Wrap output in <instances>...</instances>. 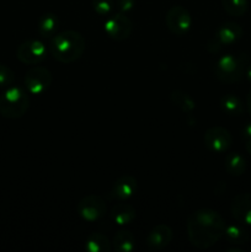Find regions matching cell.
<instances>
[{
  "label": "cell",
  "instance_id": "obj_22",
  "mask_svg": "<svg viewBox=\"0 0 251 252\" xmlns=\"http://www.w3.org/2000/svg\"><path fill=\"white\" fill-rule=\"evenodd\" d=\"M170 100L176 107H179L182 112L191 113L196 108V101L187 93L182 90H174L170 95Z\"/></svg>",
  "mask_w": 251,
  "mask_h": 252
},
{
  "label": "cell",
  "instance_id": "obj_12",
  "mask_svg": "<svg viewBox=\"0 0 251 252\" xmlns=\"http://www.w3.org/2000/svg\"><path fill=\"white\" fill-rule=\"evenodd\" d=\"M174 238L172 229L166 224H159L149 231L147 236V246L153 251H159L166 248Z\"/></svg>",
  "mask_w": 251,
  "mask_h": 252
},
{
  "label": "cell",
  "instance_id": "obj_5",
  "mask_svg": "<svg viewBox=\"0 0 251 252\" xmlns=\"http://www.w3.org/2000/svg\"><path fill=\"white\" fill-rule=\"evenodd\" d=\"M103 30L108 38L116 42H122L129 38L133 31V24L127 15L117 11L108 15L103 24Z\"/></svg>",
  "mask_w": 251,
  "mask_h": 252
},
{
  "label": "cell",
  "instance_id": "obj_23",
  "mask_svg": "<svg viewBox=\"0 0 251 252\" xmlns=\"http://www.w3.org/2000/svg\"><path fill=\"white\" fill-rule=\"evenodd\" d=\"M223 9L230 16L240 17L246 14L249 9L248 0H221Z\"/></svg>",
  "mask_w": 251,
  "mask_h": 252
},
{
  "label": "cell",
  "instance_id": "obj_2",
  "mask_svg": "<svg viewBox=\"0 0 251 252\" xmlns=\"http://www.w3.org/2000/svg\"><path fill=\"white\" fill-rule=\"evenodd\" d=\"M86 48V41L80 32L63 31L52 37L49 51L56 61L70 64L80 59Z\"/></svg>",
  "mask_w": 251,
  "mask_h": 252
},
{
  "label": "cell",
  "instance_id": "obj_17",
  "mask_svg": "<svg viewBox=\"0 0 251 252\" xmlns=\"http://www.w3.org/2000/svg\"><path fill=\"white\" fill-rule=\"evenodd\" d=\"M135 236L129 230H120L113 238V249L117 252H132L135 249Z\"/></svg>",
  "mask_w": 251,
  "mask_h": 252
},
{
  "label": "cell",
  "instance_id": "obj_7",
  "mask_svg": "<svg viewBox=\"0 0 251 252\" xmlns=\"http://www.w3.org/2000/svg\"><path fill=\"white\" fill-rule=\"evenodd\" d=\"M53 81V75L44 66H33L25 74V89L31 95H42L46 93Z\"/></svg>",
  "mask_w": 251,
  "mask_h": 252
},
{
  "label": "cell",
  "instance_id": "obj_26",
  "mask_svg": "<svg viewBox=\"0 0 251 252\" xmlns=\"http://www.w3.org/2000/svg\"><path fill=\"white\" fill-rule=\"evenodd\" d=\"M115 7L118 12L127 15L135 7V0H115Z\"/></svg>",
  "mask_w": 251,
  "mask_h": 252
},
{
  "label": "cell",
  "instance_id": "obj_25",
  "mask_svg": "<svg viewBox=\"0 0 251 252\" xmlns=\"http://www.w3.org/2000/svg\"><path fill=\"white\" fill-rule=\"evenodd\" d=\"M15 80V74L9 66L0 64V88H9Z\"/></svg>",
  "mask_w": 251,
  "mask_h": 252
},
{
  "label": "cell",
  "instance_id": "obj_1",
  "mask_svg": "<svg viewBox=\"0 0 251 252\" xmlns=\"http://www.w3.org/2000/svg\"><path fill=\"white\" fill-rule=\"evenodd\" d=\"M225 220L218 212L209 208L194 211L187 219V235L194 248L207 250L224 236Z\"/></svg>",
  "mask_w": 251,
  "mask_h": 252
},
{
  "label": "cell",
  "instance_id": "obj_19",
  "mask_svg": "<svg viewBox=\"0 0 251 252\" xmlns=\"http://www.w3.org/2000/svg\"><path fill=\"white\" fill-rule=\"evenodd\" d=\"M220 107L228 116H240L244 112V103L235 94H225L220 97Z\"/></svg>",
  "mask_w": 251,
  "mask_h": 252
},
{
  "label": "cell",
  "instance_id": "obj_6",
  "mask_svg": "<svg viewBox=\"0 0 251 252\" xmlns=\"http://www.w3.org/2000/svg\"><path fill=\"white\" fill-rule=\"evenodd\" d=\"M166 26L172 34L177 37H184L191 31L192 16L186 7L181 5L171 6L165 16Z\"/></svg>",
  "mask_w": 251,
  "mask_h": 252
},
{
  "label": "cell",
  "instance_id": "obj_11",
  "mask_svg": "<svg viewBox=\"0 0 251 252\" xmlns=\"http://www.w3.org/2000/svg\"><path fill=\"white\" fill-rule=\"evenodd\" d=\"M243 29L236 22L229 21L221 24L217 29L214 38L212 39V42L216 44V52L219 51L223 46H231V44L236 43L243 37Z\"/></svg>",
  "mask_w": 251,
  "mask_h": 252
},
{
  "label": "cell",
  "instance_id": "obj_18",
  "mask_svg": "<svg viewBox=\"0 0 251 252\" xmlns=\"http://www.w3.org/2000/svg\"><path fill=\"white\" fill-rule=\"evenodd\" d=\"M85 250L88 252H110L111 243L105 234L93 233L86 239Z\"/></svg>",
  "mask_w": 251,
  "mask_h": 252
},
{
  "label": "cell",
  "instance_id": "obj_14",
  "mask_svg": "<svg viewBox=\"0 0 251 252\" xmlns=\"http://www.w3.org/2000/svg\"><path fill=\"white\" fill-rule=\"evenodd\" d=\"M137 192V179L133 175H122L113 184L111 196L118 201H127Z\"/></svg>",
  "mask_w": 251,
  "mask_h": 252
},
{
  "label": "cell",
  "instance_id": "obj_21",
  "mask_svg": "<svg viewBox=\"0 0 251 252\" xmlns=\"http://www.w3.org/2000/svg\"><path fill=\"white\" fill-rule=\"evenodd\" d=\"M224 236L229 243L234 244V245H241V244L248 243L250 239V234L239 224H230V225L225 226L224 230Z\"/></svg>",
  "mask_w": 251,
  "mask_h": 252
},
{
  "label": "cell",
  "instance_id": "obj_8",
  "mask_svg": "<svg viewBox=\"0 0 251 252\" xmlns=\"http://www.w3.org/2000/svg\"><path fill=\"white\" fill-rule=\"evenodd\" d=\"M78 214L81 219L89 223L97 221L102 218L107 212V206L102 197L96 196V194H89L80 199L76 207Z\"/></svg>",
  "mask_w": 251,
  "mask_h": 252
},
{
  "label": "cell",
  "instance_id": "obj_10",
  "mask_svg": "<svg viewBox=\"0 0 251 252\" xmlns=\"http://www.w3.org/2000/svg\"><path fill=\"white\" fill-rule=\"evenodd\" d=\"M203 142L207 149L217 153V154H221V153H225L231 147L233 135L226 128L216 126V127H211L209 129L206 130Z\"/></svg>",
  "mask_w": 251,
  "mask_h": 252
},
{
  "label": "cell",
  "instance_id": "obj_30",
  "mask_svg": "<svg viewBox=\"0 0 251 252\" xmlns=\"http://www.w3.org/2000/svg\"><path fill=\"white\" fill-rule=\"evenodd\" d=\"M245 150L251 155V139L245 140Z\"/></svg>",
  "mask_w": 251,
  "mask_h": 252
},
{
  "label": "cell",
  "instance_id": "obj_29",
  "mask_svg": "<svg viewBox=\"0 0 251 252\" xmlns=\"http://www.w3.org/2000/svg\"><path fill=\"white\" fill-rule=\"evenodd\" d=\"M245 78L246 80L249 81V83L251 84V63L248 64V66H246V70H245Z\"/></svg>",
  "mask_w": 251,
  "mask_h": 252
},
{
  "label": "cell",
  "instance_id": "obj_16",
  "mask_svg": "<svg viewBox=\"0 0 251 252\" xmlns=\"http://www.w3.org/2000/svg\"><path fill=\"white\" fill-rule=\"evenodd\" d=\"M59 27L58 16L53 12H46L39 17L38 21V33L43 38L51 39L57 34Z\"/></svg>",
  "mask_w": 251,
  "mask_h": 252
},
{
  "label": "cell",
  "instance_id": "obj_28",
  "mask_svg": "<svg viewBox=\"0 0 251 252\" xmlns=\"http://www.w3.org/2000/svg\"><path fill=\"white\" fill-rule=\"evenodd\" d=\"M246 110H248L249 115L251 116V90L248 93V96H246Z\"/></svg>",
  "mask_w": 251,
  "mask_h": 252
},
{
  "label": "cell",
  "instance_id": "obj_24",
  "mask_svg": "<svg viewBox=\"0 0 251 252\" xmlns=\"http://www.w3.org/2000/svg\"><path fill=\"white\" fill-rule=\"evenodd\" d=\"M94 11L100 16H108L115 9V0H91Z\"/></svg>",
  "mask_w": 251,
  "mask_h": 252
},
{
  "label": "cell",
  "instance_id": "obj_20",
  "mask_svg": "<svg viewBox=\"0 0 251 252\" xmlns=\"http://www.w3.org/2000/svg\"><path fill=\"white\" fill-rule=\"evenodd\" d=\"M225 170L231 176H241L246 171V160L239 153H229L225 157Z\"/></svg>",
  "mask_w": 251,
  "mask_h": 252
},
{
  "label": "cell",
  "instance_id": "obj_9",
  "mask_svg": "<svg viewBox=\"0 0 251 252\" xmlns=\"http://www.w3.org/2000/svg\"><path fill=\"white\" fill-rule=\"evenodd\" d=\"M16 57L21 63L36 65L42 63L47 57V48L39 39H29L17 47Z\"/></svg>",
  "mask_w": 251,
  "mask_h": 252
},
{
  "label": "cell",
  "instance_id": "obj_15",
  "mask_svg": "<svg viewBox=\"0 0 251 252\" xmlns=\"http://www.w3.org/2000/svg\"><path fill=\"white\" fill-rule=\"evenodd\" d=\"M111 219L118 225H128L133 223V220L137 217L134 207L128 203H118L112 207L111 209Z\"/></svg>",
  "mask_w": 251,
  "mask_h": 252
},
{
  "label": "cell",
  "instance_id": "obj_13",
  "mask_svg": "<svg viewBox=\"0 0 251 252\" xmlns=\"http://www.w3.org/2000/svg\"><path fill=\"white\" fill-rule=\"evenodd\" d=\"M230 209L238 223L251 225V193H241L234 197Z\"/></svg>",
  "mask_w": 251,
  "mask_h": 252
},
{
  "label": "cell",
  "instance_id": "obj_3",
  "mask_svg": "<svg viewBox=\"0 0 251 252\" xmlns=\"http://www.w3.org/2000/svg\"><path fill=\"white\" fill-rule=\"evenodd\" d=\"M248 64V54H225L217 61L214 65V75L221 83H238L245 76Z\"/></svg>",
  "mask_w": 251,
  "mask_h": 252
},
{
  "label": "cell",
  "instance_id": "obj_4",
  "mask_svg": "<svg viewBox=\"0 0 251 252\" xmlns=\"http://www.w3.org/2000/svg\"><path fill=\"white\" fill-rule=\"evenodd\" d=\"M30 107L29 91L20 86H9L0 95V115L9 120L21 118Z\"/></svg>",
  "mask_w": 251,
  "mask_h": 252
},
{
  "label": "cell",
  "instance_id": "obj_27",
  "mask_svg": "<svg viewBox=\"0 0 251 252\" xmlns=\"http://www.w3.org/2000/svg\"><path fill=\"white\" fill-rule=\"evenodd\" d=\"M243 138L244 139H251V122L246 123L243 128Z\"/></svg>",
  "mask_w": 251,
  "mask_h": 252
}]
</instances>
